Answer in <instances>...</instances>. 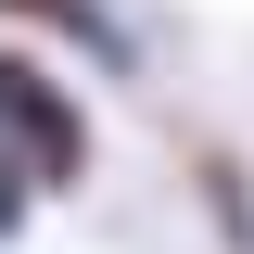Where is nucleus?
<instances>
[{
	"label": "nucleus",
	"mask_w": 254,
	"mask_h": 254,
	"mask_svg": "<svg viewBox=\"0 0 254 254\" xmlns=\"http://www.w3.org/2000/svg\"><path fill=\"white\" fill-rule=\"evenodd\" d=\"M13 178H38V190L89 178V115H76L64 76H38L26 51H0V216H13Z\"/></svg>",
	"instance_id": "1"
},
{
	"label": "nucleus",
	"mask_w": 254,
	"mask_h": 254,
	"mask_svg": "<svg viewBox=\"0 0 254 254\" xmlns=\"http://www.w3.org/2000/svg\"><path fill=\"white\" fill-rule=\"evenodd\" d=\"M0 13H51V0H0Z\"/></svg>",
	"instance_id": "2"
}]
</instances>
